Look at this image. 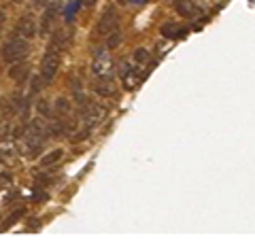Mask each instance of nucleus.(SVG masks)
Returning a JSON list of instances; mask_svg holds the SVG:
<instances>
[{
  "label": "nucleus",
  "instance_id": "10",
  "mask_svg": "<svg viewBox=\"0 0 255 242\" xmlns=\"http://www.w3.org/2000/svg\"><path fill=\"white\" fill-rule=\"evenodd\" d=\"M94 92L98 96H113L115 94V85H113V79H98L94 83Z\"/></svg>",
  "mask_w": 255,
  "mask_h": 242
},
{
  "label": "nucleus",
  "instance_id": "22",
  "mask_svg": "<svg viewBox=\"0 0 255 242\" xmlns=\"http://www.w3.org/2000/svg\"><path fill=\"white\" fill-rule=\"evenodd\" d=\"M132 2H142V0H132Z\"/></svg>",
  "mask_w": 255,
  "mask_h": 242
},
{
  "label": "nucleus",
  "instance_id": "13",
  "mask_svg": "<svg viewBox=\"0 0 255 242\" xmlns=\"http://www.w3.org/2000/svg\"><path fill=\"white\" fill-rule=\"evenodd\" d=\"M62 157H64V151L62 149H53V151L47 153V155L41 157V168H51V166L58 164Z\"/></svg>",
  "mask_w": 255,
  "mask_h": 242
},
{
  "label": "nucleus",
  "instance_id": "19",
  "mask_svg": "<svg viewBox=\"0 0 255 242\" xmlns=\"http://www.w3.org/2000/svg\"><path fill=\"white\" fill-rule=\"evenodd\" d=\"M58 109H60V111H68V102L60 98V100H58Z\"/></svg>",
  "mask_w": 255,
  "mask_h": 242
},
{
  "label": "nucleus",
  "instance_id": "11",
  "mask_svg": "<svg viewBox=\"0 0 255 242\" xmlns=\"http://www.w3.org/2000/svg\"><path fill=\"white\" fill-rule=\"evenodd\" d=\"M70 40H73V34H70L68 30H60V32H55L51 47L53 49H66V47L70 45Z\"/></svg>",
  "mask_w": 255,
  "mask_h": 242
},
{
  "label": "nucleus",
  "instance_id": "18",
  "mask_svg": "<svg viewBox=\"0 0 255 242\" xmlns=\"http://www.w3.org/2000/svg\"><path fill=\"white\" fill-rule=\"evenodd\" d=\"M134 58H136L138 62H147L149 60V51L147 49H136L134 51Z\"/></svg>",
  "mask_w": 255,
  "mask_h": 242
},
{
  "label": "nucleus",
  "instance_id": "15",
  "mask_svg": "<svg viewBox=\"0 0 255 242\" xmlns=\"http://www.w3.org/2000/svg\"><path fill=\"white\" fill-rule=\"evenodd\" d=\"M47 130H49V134H51V136H60V134L66 132V125H64V121H60V119H53L51 123L47 125Z\"/></svg>",
  "mask_w": 255,
  "mask_h": 242
},
{
  "label": "nucleus",
  "instance_id": "9",
  "mask_svg": "<svg viewBox=\"0 0 255 242\" xmlns=\"http://www.w3.org/2000/svg\"><path fill=\"white\" fill-rule=\"evenodd\" d=\"M122 75H124V83H126L128 90H136V87L140 85V81H142V75L134 70L132 66L124 68V70H122Z\"/></svg>",
  "mask_w": 255,
  "mask_h": 242
},
{
  "label": "nucleus",
  "instance_id": "8",
  "mask_svg": "<svg viewBox=\"0 0 255 242\" xmlns=\"http://www.w3.org/2000/svg\"><path fill=\"white\" fill-rule=\"evenodd\" d=\"M174 9H177L183 17H194V15L200 11L196 0H174Z\"/></svg>",
  "mask_w": 255,
  "mask_h": 242
},
{
  "label": "nucleus",
  "instance_id": "6",
  "mask_svg": "<svg viewBox=\"0 0 255 242\" xmlns=\"http://www.w3.org/2000/svg\"><path fill=\"white\" fill-rule=\"evenodd\" d=\"M107 115V109L100 107V104H83V121L87 125V130L94 127L96 123H100Z\"/></svg>",
  "mask_w": 255,
  "mask_h": 242
},
{
  "label": "nucleus",
  "instance_id": "4",
  "mask_svg": "<svg viewBox=\"0 0 255 242\" xmlns=\"http://www.w3.org/2000/svg\"><path fill=\"white\" fill-rule=\"evenodd\" d=\"M58 68H60V53H58V49L49 47V51L45 53L43 64H41V79L45 81V83H51Z\"/></svg>",
  "mask_w": 255,
  "mask_h": 242
},
{
  "label": "nucleus",
  "instance_id": "2",
  "mask_svg": "<svg viewBox=\"0 0 255 242\" xmlns=\"http://www.w3.org/2000/svg\"><path fill=\"white\" fill-rule=\"evenodd\" d=\"M28 53H30L28 38H21V36H15V38H11V40H6L4 47H2V60H4L6 64L21 62Z\"/></svg>",
  "mask_w": 255,
  "mask_h": 242
},
{
  "label": "nucleus",
  "instance_id": "1",
  "mask_svg": "<svg viewBox=\"0 0 255 242\" xmlns=\"http://www.w3.org/2000/svg\"><path fill=\"white\" fill-rule=\"evenodd\" d=\"M47 134H49V130H47L45 121L43 119H32L30 125L26 127V134H23V155L26 157H36L38 151L43 149V142L47 138Z\"/></svg>",
  "mask_w": 255,
  "mask_h": 242
},
{
  "label": "nucleus",
  "instance_id": "21",
  "mask_svg": "<svg viewBox=\"0 0 255 242\" xmlns=\"http://www.w3.org/2000/svg\"><path fill=\"white\" fill-rule=\"evenodd\" d=\"M83 2H85V4H94V2H96V0H83Z\"/></svg>",
  "mask_w": 255,
  "mask_h": 242
},
{
  "label": "nucleus",
  "instance_id": "17",
  "mask_svg": "<svg viewBox=\"0 0 255 242\" xmlns=\"http://www.w3.org/2000/svg\"><path fill=\"white\" fill-rule=\"evenodd\" d=\"M119 43H122V32H119V28H117L115 32H111V34H109L107 47H109V49H113V47H117Z\"/></svg>",
  "mask_w": 255,
  "mask_h": 242
},
{
  "label": "nucleus",
  "instance_id": "7",
  "mask_svg": "<svg viewBox=\"0 0 255 242\" xmlns=\"http://www.w3.org/2000/svg\"><path fill=\"white\" fill-rule=\"evenodd\" d=\"M36 34V26H34V19L30 15H23V17L15 23V36H21V38H32Z\"/></svg>",
  "mask_w": 255,
  "mask_h": 242
},
{
  "label": "nucleus",
  "instance_id": "16",
  "mask_svg": "<svg viewBox=\"0 0 255 242\" xmlns=\"http://www.w3.org/2000/svg\"><path fill=\"white\" fill-rule=\"evenodd\" d=\"M162 32L164 36H168V38H174V36H179V32H181V28L177 26V23H172V21H168V23H164L162 26Z\"/></svg>",
  "mask_w": 255,
  "mask_h": 242
},
{
  "label": "nucleus",
  "instance_id": "12",
  "mask_svg": "<svg viewBox=\"0 0 255 242\" xmlns=\"http://www.w3.org/2000/svg\"><path fill=\"white\" fill-rule=\"evenodd\" d=\"M28 72H30L28 64H23V62H15V66H11V70H9V77H11L13 81H26Z\"/></svg>",
  "mask_w": 255,
  "mask_h": 242
},
{
  "label": "nucleus",
  "instance_id": "20",
  "mask_svg": "<svg viewBox=\"0 0 255 242\" xmlns=\"http://www.w3.org/2000/svg\"><path fill=\"white\" fill-rule=\"evenodd\" d=\"M2 26H4V13L0 11V34H2Z\"/></svg>",
  "mask_w": 255,
  "mask_h": 242
},
{
  "label": "nucleus",
  "instance_id": "3",
  "mask_svg": "<svg viewBox=\"0 0 255 242\" xmlns=\"http://www.w3.org/2000/svg\"><path fill=\"white\" fill-rule=\"evenodd\" d=\"M92 72L96 75V79H113L115 66L107 49H98V53H96V58L92 62Z\"/></svg>",
  "mask_w": 255,
  "mask_h": 242
},
{
  "label": "nucleus",
  "instance_id": "5",
  "mask_svg": "<svg viewBox=\"0 0 255 242\" xmlns=\"http://www.w3.org/2000/svg\"><path fill=\"white\" fill-rule=\"evenodd\" d=\"M119 28V17H117V11L115 9H107L102 13V17L96 26V34L98 36H109L111 32H115Z\"/></svg>",
  "mask_w": 255,
  "mask_h": 242
},
{
  "label": "nucleus",
  "instance_id": "14",
  "mask_svg": "<svg viewBox=\"0 0 255 242\" xmlns=\"http://www.w3.org/2000/svg\"><path fill=\"white\" fill-rule=\"evenodd\" d=\"M23 215H26V211H23V208H17V211H13L9 217H6V221H4L2 225H0V230H6V228H11V225H15V223H17V221L21 219Z\"/></svg>",
  "mask_w": 255,
  "mask_h": 242
}]
</instances>
